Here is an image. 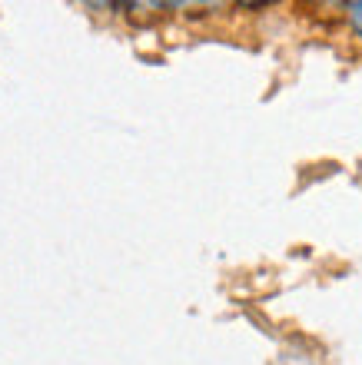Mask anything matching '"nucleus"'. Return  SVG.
Returning a JSON list of instances; mask_svg holds the SVG:
<instances>
[{
	"label": "nucleus",
	"mask_w": 362,
	"mask_h": 365,
	"mask_svg": "<svg viewBox=\"0 0 362 365\" xmlns=\"http://www.w3.org/2000/svg\"><path fill=\"white\" fill-rule=\"evenodd\" d=\"M349 20H353V30L362 37V0H356V4H349Z\"/></svg>",
	"instance_id": "1"
}]
</instances>
